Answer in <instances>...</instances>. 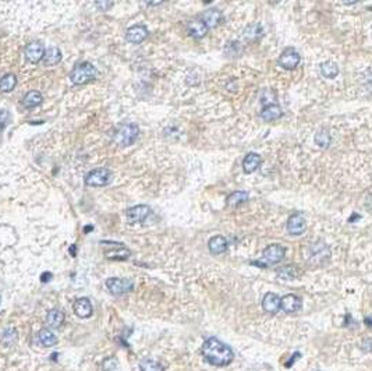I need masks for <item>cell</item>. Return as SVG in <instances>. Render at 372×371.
<instances>
[{
    "label": "cell",
    "mask_w": 372,
    "mask_h": 371,
    "mask_svg": "<svg viewBox=\"0 0 372 371\" xmlns=\"http://www.w3.org/2000/svg\"><path fill=\"white\" fill-rule=\"evenodd\" d=\"M202 356L209 364L216 365V367H223L232 361L234 354H233L232 349L223 342H221L219 339L209 338L202 345Z\"/></svg>",
    "instance_id": "6da1fadb"
},
{
    "label": "cell",
    "mask_w": 372,
    "mask_h": 371,
    "mask_svg": "<svg viewBox=\"0 0 372 371\" xmlns=\"http://www.w3.org/2000/svg\"><path fill=\"white\" fill-rule=\"evenodd\" d=\"M140 135V128L137 124L128 123V124H123L117 128L113 135V141L120 147H128L135 143V140Z\"/></svg>",
    "instance_id": "7a4b0ae2"
},
{
    "label": "cell",
    "mask_w": 372,
    "mask_h": 371,
    "mask_svg": "<svg viewBox=\"0 0 372 371\" xmlns=\"http://www.w3.org/2000/svg\"><path fill=\"white\" fill-rule=\"evenodd\" d=\"M95 76H96V69L91 63L84 62L74 67V70L70 73V80L77 85H84L93 80Z\"/></svg>",
    "instance_id": "3957f363"
},
{
    "label": "cell",
    "mask_w": 372,
    "mask_h": 371,
    "mask_svg": "<svg viewBox=\"0 0 372 371\" xmlns=\"http://www.w3.org/2000/svg\"><path fill=\"white\" fill-rule=\"evenodd\" d=\"M112 172L106 168H96L85 176V183L92 187H102L111 183Z\"/></svg>",
    "instance_id": "277c9868"
},
{
    "label": "cell",
    "mask_w": 372,
    "mask_h": 371,
    "mask_svg": "<svg viewBox=\"0 0 372 371\" xmlns=\"http://www.w3.org/2000/svg\"><path fill=\"white\" fill-rule=\"evenodd\" d=\"M106 288L111 290V293L116 296H122L134 289V284L130 279L109 278L106 281Z\"/></svg>",
    "instance_id": "5b68a950"
},
{
    "label": "cell",
    "mask_w": 372,
    "mask_h": 371,
    "mask_svg": "<svg viewBox=\"0 0 372 371\" xmlns=\"http://www.w3.org/2000/svg\"><path fill=\"white\" fill-rule=\"evenodd\" d=\"M300 60H301L300 53L297 52L296 49H293V48H287V49H285V51L282 52L279 60H278V63H279L280 67H283V69L293 70L296 69L297 66L300 64Z\"/></svg>",
    "instance_id": "8992f818"
},
{
    "label": "cell",
    "mask_w": 372,
    "mask_h": 371,
    "mask_svg": "<svg viewBox=\"0 0 372 371\" xmlns=\"http://www.w3.org/2000/svg\"><path fill=\"white\" fill-rule=\"evenodd\" d=\"M329 255H331V250L322 240H318L309 249V260L314 264H321V262L326 261L329 258Z\"/></svg>",
    "instance_id": "52a82bcc"
},
{
    "label": "cell",
    "mask_w": 372,
    "mask_h": 371,
    "mask_svg": "<svg viewBox=\"0 0 372 371\" xmlns=\"http://www.w3.org/2000/svg\"><path fill=\"white\" fill-rule=\"evenodd\" d=\"M126 215H127V222L130 225L140 223V222H144L151 215V208L148 205H137V207L127 209Z\"/></svg>",
    "instance_id": "ba28073f"
},
{
    "label": "cell",
    "mask_w": 372,
    "mask_h": 371,
    "mask_svg": "<svg viewBox=\"0 0 372 371\" xmlns=\"http://www.w3.org/2000/svg\"><path fill=\"white\" fill-rule=\"evenodd\" d=\"M305 229H307V220L302 214L291 215L287 220V232L290 235L298 236L305 232Z\"/></svg>",
    "instance_id": "9c48e42d"
},
{
    "label": "cell",
    "mask_w": 372,
    "mask_h": 371,
    "mask_svg": "<svg viewBox=\"0 0 372 371\" xmlns=\"http://www.w3.org/2000/svg\"><path fill=\"white\" fill-rule=\"evenodd\" d=\"M285 258V249L279 244H271L263 250V260L269 264H278Z\"/></svg>",
    "instance_id": "30bf717a"
},
{
    "label": "cell",
    "mask_w": 372,
    "mask_h": 371,
    "mask_svg": "<svg viewBox=\"0 0 372 371\" xmlns=\"http://www.w3.org/2000/svg\"><path fill=\"white\" fill-rule=\"evenodd\" d=\"M25 58L28 62L31 63H39L42 59H43V55H45V48L42 47L39 42H34V43H29L25 48Z\"/></svg>",
    "instance_id": "8fae6325"
},
{
    "label": "cell",
    "mask_w": 372,
    "mask_h": 371,
    "mask_svg": "<svg viewBox=\"0 0 372 371\" xmlns=\"http://www.w3.org/2000/svg\"><path fill=\"white\" fill-rule=\"evenodd\" d=\"M146 35H148V29H146L144 25H134V27L127 29L126 39H127L130 43L138 45V43H141V42L145 39Z\"/></svg>",
    "instance_id": "7c38bea8"
},
{
    "label": "cell",
    "mask_w": 372,
    "mask_h": 371,
    "mask_svg": "<svg viewBox=\"0 0 372 371\" xmlns=\"http://www.w3.org/2000/svg\"><path fill=\"white\" fill-rule=\"evenodd\" d=\"M280 308H283L286 313H296L301 308V299L296 295H286L280 299Z\"/></svg>",
    "instance_id": "4fadbf2b"
},
{
    "label": "cell",
    "mask_w": 372,
    "mask_h": 371,
    "mask_svg": "<svg viewBox=\"0 0 372 371\" xmlns=\"http://www.w3.org/2000/svg\"><path fill=\"white\" fill-rule=\"evenodd\" d=\"M74 313L80 318H88L92 315V304L87 297H81L74 303Z\"/></svg>",
    "instance_id": "5bb4252c"
},
{
    "label": "cell",
    "mask_w": 372,
    "mask_h": 371,
    "mask_svg": "<svg viewBox=\"0 0 372 371\" xmlns=\"http://www.w3.org/2000/svg\"><path fill=\"white\" fill-rule=\"evenodd\" d=\"M262 307L269 314H276L280 310V297L275 293H267L262 300Z\"/></svg>",
    "instance_id": "9a60e30c"
},
{
    "label": "cell",
    "mask_w": 372,
    "mask_h": 371,
    "mask_svg": "<svg viewBox=\"0 0 372 371\" xmlns=\"http://www.w3.org/2000/svg\"><path fill=\"white\" fill-rule=\"evenodd\" d=\"M187 31H188V34L191 35L192 38L201 39V38H204L205 35H206V32H208V27H206L201 20H194V21H191V23L188 24Z\"/></svg>",
    "instance_id": "2e32d148"
},
{
    "label": "cell",
    "mask_w": 372,
    "mask_h": 371,
    "mask_svg": "<svg viewBox=\"0 0 372 371\" xmlns=\"http://www.w3.org/2000/svg\"><path fill=\"white\" fill-rule=\"evenodd\" d=\"M222 20V13L216 9H210V10H206V12L202 14L201 17V21L209 28H215L218 24L221 23Z\"/></svg>",
    "instance_id": "e0dca14e"
},
{
    "label": "cell",
    "mask_w": 372,
    "mask_h": 371,
    "mask_svg": "<svg viewBox=\"0 0 372 371\" xmlns=\"http://www.w3.org/2000/svg\"><path fill=\"white\" fill-rule=\"evenodd\" d=\"M283 115V112H282V108H280L279 105H269V106H265L261 112V117L263 120H267V122H274V120H278L280 119Z\"/></svg>",
    "instance_id": "ac0fdd59"
},
{
    "label": "cell",
    "mask_w": 372,
    "mask_h": 371,
    "mask_svg": "<svg viewBox=\"0 0 372 371\" xmlns=\"http://www.w3.org/2000/svg\"><path fill=\"white\" fill-rule=\"evenodd\" d=\"M261 162V157L258 154H255V152H251V154H248L244 158V161H243V169H244L245 173H254L256 169L259 168Z\"/></svg>",
    "instance_id": "d6986e66"
},
{
    "label": "cell",
    "mask_w": 372,
    "mask_h": 371,
    "mask_svg": "<svg viewBox=\"0 0 372 371\" xmlns=\"http://www.w3.org/2000/svg\"><path fill=\"white\" fill-rule=\"evenodd\" d=\"M208 249H209L210 254H223L227 250V240L223 236H215L209 240Z\"/></svg>",
    "instance_id": "ffe728a7"
},
{
    "label": "cell",
    "mask_w": 372,
    "mask_h": 371,
    "mask_svg": "<svg viewBox=\"0 0 372 371\" xmlns=\"http://www.w3.org/2000/svg\"><path fill=\"white\" fill-rule=\"evenodd\" d=\"M115 246V249L112 250V251H105V255L108 258H111V260H119V261H122V260H126L130 257V250L126 249L123 244L120 243H113Z\"/></svg>",
    "instance_id": "44dd1931"
},
{
    "label": "cell",
    "mask_w": 372,
    "mask_h": 371,
    "mask_svg": "<svg viewBox=\"0 0 372 371\" xmlns=\"http://www.w3.org/2000/svg\"><path fill=\"white\" fill-rule=\"evenodd\" d=\"M42 60H43L45 66H55V64H58L62 60V52H60V49L56 47L46 49Z\"/></svg>",
    "instance_id": "7402d4cb"
},
{
    "label": "cell",
    "mask_w": 372,
    "mask_h": 371,
    "mask_svg": "<svg viewBox=\"0 0 372 371\" xmlns=\"http://www.w3.org/2000/svg\"><path fill=\"white\" fill-rule=\"evenodd\" d=\"M38 341H39V343H41L42 346H45V348H50V346H55V345L58 343V339L55 337V334H53L50 330H47V328H43V330L39 331V334H38Z\"/></svg>",
    "instance_id": "603a6c76"
},
{
    "label": "cell",
    "mask_w": 372,
    "mask_h": 371,
    "mask_svg": "<svg viewBox=\"0 0 372 371\" xmlns=\"http://www.w3.org/2000/svg\"><path fill=\"white\" fill-rule=\"evenodd\" d=\"M42 98L41 92H38V91H29L23 99V105L24 108H27V109H31V108H35L38 105L42 104Z\"/></svg>",
    "instance_id": "cb8c5ba5"
},
{
    "label": "cell",
    "mask_w": 372,
    "mask_h": 371,
    "mask_svg": "<svg viewBox=\"0 0 372 371\" xmlns=\"http://www.w3.org/2000/svg\"><path fill=\"white\" fill-rule=\"evenodd\" d=\"M46 322L52 328H59L64 322V314L60 310H50L46 315Z\"/></svg>",
    "instance_id": "d4e9b609"
},
{
    "label": "cell",
    "mask_w": 372,
    "mask_h": 371,
    "mask_svg": "<svg viewBox=\"0 0 372 371\" xmlns=\"http://www.w3.org/2000/svg\"><path fill=\"white\" fill-rule=\"evenodd\" d=\"M17 85V77L14 74H6L0 78V91L2 92H10Z\"/></svg>",
    "instance_id": "484cf974"
},
{
    "label": "cell",
    "mask_w": 372,
    "mask_h": 371,
    "mask_svg": "<svg viewBox=\"0 0 372 371\" xmlns=\"http://www.w3.org/2000/svg\"><path fill=\"white\" fill-rule=\"evenodd\" d=\"M321 74L326 78H335L339 74V66L335 62H325L321 64Z\"/></svg>",
    "instance_id": "4316f807"
},
{
    "label": "cell",
    "mask_w": 372,
    "mask_h": 371,
    "mask_svg": "<svg viewBox=\"0 0 372 371\" xmlns=\"http://www.w3.org/2000/svg\"><path fill=\"white\" fill-rule=\"evenodd\" d=\"M248 193L247 192H234L227 197V205L230 207H237L240 204L245 203L248 200Z\"/></svg>",
    "instance_id": "83f0119b"
},
{
    "label": "cell",
    "mask_w": 372,
    "mask_h": 371,
    "mask_svg": "<svg viewBox=\"0 0 372 371\" xmlns=\"http://www.w3.org/2000/svg\"><path fill=\"white\" fill-rule=\"evenodd\" d=\"M140 370L141 371H163V367L161 363H157L152 359H144L140 361Z\"/></svg>",
    "instance_id": "f1b7e54d"
},
{
    "label": "cell",
    "mask_w": 372,
    "mask_h": 371,
    "mask_svg": "<svg viewBox=\"0 0 372 371\" xmlns=\"http://www.w3.org/2000/svg\"><path fill=\"white\" fill-rule=\"evenodd\" d=\"M261 35H262V27L259 24H251V25H248L247 29L244 31L245 39H248V41L258 39Z\"/></svg>",
    "instance_id": "f546056e"
},
{
    "label": "cell",
    "mask_w": 372,
    "mask_h": 371,
    "mask_svg": "<svg viewBox=\"0 0 372 371\" xmlns=\"http://www.w3.org/2000/svg\"><path fill=\"white\" fill-rule=\"evenodd\" d=\"M2 343L5 345V346H12L16 343L17 341V331L14 330V328H7L3 332V335H2Z\"/></svg>",
    "instance_id": "4dcf8cb0"
},
{
    "label": "cell",
    "mask_w": 372,
    "mask_h": 371,
    "mask_svg": "<svg viewBox=\"0 0 372 371\" xmlns=\"http://www.w3.org/2000/svg\"><path fill=\"white\" fill-rule=\"evenodd\" d=\"M315 143H316V145L321 147V148L329 147V144H331V135L328 133V130L321 128L320 131L316 133V135H315Z\"/></svg>",
    "instance_id": "1f68e13d"
},
{
    "label": "cell",
    "mask_w": 372,
    "mask_h": 371,
    "mask_svg": "<svg viewBox=\"0 0 372 371\" xmlns=\"http://www.w3.org/2000/svg\"><path fill=\"white\" fill-rule=\"evenodd\" d=\"M241 45H240V42L237 41H232L229 42L225 48V52H226L227 56H230V58H236V56H239L240 53H241Z\"/></svg>",
    "instance_id": "d6a6232c"
},
{
    "label": "cell",
    "mask_w": 372,
    "mask_h": 371,
    "mask_svg": "<svg viewBox=\"0 0 372 371\" xmlns=\"http://www.w3.org/2000/svg\"><path fill=\"white\" fill-rule=\"evenodd\" d=\"M276 101V94L272 91V89H263L261 94V104L265 105V106H269V105H274V102Z\"/></svg>",
    "instance_id": "836d02e7"
},
{
    "label": "cell",
    "mask_w": 372,
    "mask_h": 371,
    "mask_svg": "<svg viewBox=\"0 0 372 371\" xmlns=\"http://www.w3.org/2000/svg\"><path fill=\"white\" fill-rule=\"evenodd\" d=\"M278 275H279L280 278L290 281V279L297 278V276H298V272H297L296 267H285L283 269H279Z\"/></svg>",
    "instance_id": "e575fe53"
},
{
    "label": "cell",
    "mask_w": 372,
    "mask_h": 371,
    "mask_svg": "<svg viewBox=\"0 0 372 371\" xmlns=\"http://www.w3.org/2000/svg\"><path fill=\"white\" fill-rule=\"evenodd\" d=\"M362 82H364V85L365 88L372 92V69L366 70L365 73H364V76H362Z\"/></svg>",
    "instance_id": "d590c367"
},
{
    "label": "cell",
    "mask_w": 372,
    "mask_h": 371,
    "mask_svg": "<svg viewBox=\"0 0 372 371\" xmlns=\"http://www.w3.org/2000/svg\"><path fill=\"white\" fill-rule=\"evenodd\" d=\"M9 119H10V115H9V112L5 109H0V127H5L9 122Z\"/></svg>",
    "instance_id": "8d00e7d4"
},
{
    "label": "cell",
    "mask_w": 372,
    "mask_h": 371,
    "mask_svg": "<svg viewBox=\"0 0 372 371\" xmlns=\"http://www.w3.org/2000/svg\"><path fill=\"white\" fill-rule=\"evenodd\" d=\"M95 6L98 7V9H100L102 12H108L109 9H112L113 3H112V2H96Z\"/></svg>",
    "instance_id": "74e56055"
},
{
    "label": "cell",
    "mask_w": 372,
    "mask_h": 371,
    "mask_svg": "<svg viewBox=\"0 0 372 371\" xmlns=\"http://www.w3.org/2000/svg\"><path fill=\"white\" fill-rule=\"evenodd\" d=\"M50 278H52V273H50V272L42 273L41 281H42V282H49V281H50Z\"/></svg>",
    "instance_id": "f35d334b"
},
{
    "label": "cell",
    "mask_w": 372,
    "mask_h": 371,
    "mask_svg": "<svg viewBox=\"0 0 372 371\" xmlns=\"http://www.w3.org/2000/svg\"><path fill=\"white\" fill-rule=\"evenodd\" d=\"M365 324L372 328V318H365Z\"/></svg>",
    "instance_id": "ab89813d"
}]
</instances>
